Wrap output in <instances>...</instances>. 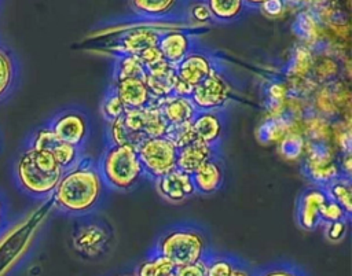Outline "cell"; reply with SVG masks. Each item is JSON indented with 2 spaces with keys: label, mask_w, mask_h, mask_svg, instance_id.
Returning <instances> with one entry per match:
<instances>
[{
  "label": "cell",
  "mask_w": 352,
  "mask_h": 276,
  "mask_svg": "<svg viewBox=\"0 0 352 276\" xmlns=\"http://www.w3.org/2000/svg\"><path fill=\"white\" fill-rule=\"evenodd\" d=\"M107 189L98 163L84 154L76 165L63 172L50 199L59 213L84 217L100 206Z\"/></svg>",
  "instance_id": "obj_1"
},
{
  "label": "cell",
  "mask_w": 352,
  "mask_h": 276,
  "mask_svg": "<svg viewBox=\"0 0 352 276\" xmlns=\"http://www.w3.org/2000/svg\"><path fill=\"white\" fill-rule=\"evenodd\" d=\"M65 169L52 154L23 147L15 157L12 177L16 188L29 198L48 199L59 183Z\"/></svg>",
  "instance_id": "obj_2"
},
{
  "label": "cell",
  "mask_w": 352,
  "mask_h": 276,
  "mask_svg": "<svg viewBox=\"0 0 352 276\" xmlns=\"http://www.w3.org/2000/svg\"><path fill=\"white\" fill-rule=\"evenodd\" d=\"M153 250L166 257L175 266L197 262L206 258L209 242L205 231L194 224H176L169 227L157 239Z\"/></svg>",
  "instance_id": "obj_3"
},
{
  "label": "cell",
  "mask_w": 352,
  "mask_h": 276,
  "mask_svg": "<svg viewBox=\"0 0 352 276\" xmlns=\"http://www.w3.org/2000/svg\"><path fill=\"white\" fill-rule=\"evenodd\" d=\"M96 163L109 189H132L144 177L136 148L132 146H107Z\"/></svg>",
  "instance_id": "obj_4"
},
{
  "label": "cell",
  "mask_w": 352,
  "mask_h": 276,
  "mask_svg": "<svg viewBox=\"0 0 352 276\" xmlns=\"http://www.w3.org/2000/svg\"><path fill=\"white\" fill-rule=\"evenodd\" d=\"M72 233V244L74 250L87 260L99 258L106 254L113 242V229L106 220L94 217L92 214L78 217Z\"/></svg>",
  "instance_id": "obj_5"
},
{
  "label": "cell",
  "mask_w": 352,
  "mask_h": 276,
  "mask_svg": "<svg viewBox=\"0 0 352 276\" xmlns=\"http://www.w3.org/2000/svg\"><path fill=\"white\" fill-rule=\"evenodd\" d=\"M40 220L34 218L33 222L28 218L21 220L15 227H8L0 236V276L10 273L29 250L40 227Z\"/></svg>",
  "instance_id": "obj_6"
},
{
  "label": "cell",
  "mask_w": 352,
  "mask_h": 276,
  "mask_svg": "<svg viewBox=\"0 0 352 276\" xmlns=\"http://www.w3.org/2000/svg\"><path fill=\"white\" fill-rule=\"evenodd\" d=\"M136 152L143 166L144 177L157 180L176 169L177 148L165 136L146 137L136 147Z\"/></svg>",
  "instance_id": "obj_7"
},
{
  "label": "cell",
  "mask_w": 352,
  "mask_h": 276,
  "mask_svg": "<svg viewBox=\"0 0 352 276\" xmlns=\"http://www.w3.org/2000/svg\"><path fill=\"white\" fill-rule=\"evenodd\" d=\"M45 125L60 141L81 150H84L91 133V122L88 115L76 107L58 111L47 121Z\"/></svg>",
  "instance_id": "obj_8"
},
{
  "label": "cell",
  "mask_w": 352,
  "mask_h": 276,
  "mask_svg": "<svg viewBox=\"0 0 352 276\" xmlns=\"http://www.w3.org/2000/svg\"><path fill=\"white\" fill-rule=\"evenodd\" d=\"M232 97L231 80L219 67L206 80L198 84L190 99L197 110H224Z\"/></svg>",
  "instance_id": "obj_9"
},
{
  "label": "cell",
  "mask_w": 352,
  "mask_h": 276,
  "mask_svg": "<svg viewBox=\"0 0 352 276\" xmlns=\"http://www.w3.org/2000/svg\"><path fill=\"white\" fill-rule=\"evenodd\" d=\"M219 67L220 63L214 59V56H212L208 51L197 47L180 63L175 66V73L179 80L194 89Z\"/></svg>",
  "instance_id": "obj_10"
},
{
  "label": "cell",
  "mask_w": 352,
  "mask_h": 276,
  "mask_svg": "<svg viewBox=\"0 0 352 276\" xmlns=\"http://www.w3.org/2000/svg\"><path fill=\"white\" fill-rule=\"evenodd\" d=\"M226 110H197L191 125L198 140L219 148L226 132Z\"/></svg>",
  "instance_id": "obj_11"
},
{
  "label": "cell",
  "mask_w": 352,
  "mask_h": 276,
  "mask_svg": "<svg viewBox=\"0 0 352 276\" xmlns=\"http://www.w3.org/2000/svg\"><path fill=\"white\" fill-rule=\"evenodd\" d=\"M154 184L160 196L170 203H182L197 194L191 174L177 168L154 180Z\"/></svg>",
  "instance_id": "obj_12"
},
{
  "label": "cell",
  "mask_w": 352,
  "mask_h": 276,
  "mask_svg": "<svg viewBox=\"0 0 352 276\" xmlns=\"http://www.w3.org/2000/svg\"><path fill=\"white\" fill-rule=\"evenodd\" d=\"M197 47L192 34L186 30H165L158 40V48L164 59L172 66L180 63Z\"/></svg>",
  "instance_id": "obj_13"
},
{
  "label": "cell",
  "mask_w": 352,
  "mask_h": 276,
  "mask_svg": "<svg viewBox=\"0 0 352 276\" xmlns=\"http://www.w3.org/2000/svg\"><path fill=\"white\" fill-rule=\"evenodd\" d=\"M327 199V195L320 187L307 188L297 202V222L301 228L312 231L320 225V206Z\"/></svg>",
  "instance_id": "obj_14"
},
{
  "label": "cell",
  "mask_w": 352,
  "mask_h": 276,
  "mask_svg": "<svg viewBox=\"0 0 352 276\" xmlns=\"http://www.w3.org/2000/svg\"><path fill=\"white\" fill-rule=\"evenodd\" d=\"M191 179L195 187V192L202 195H210L219 191L224 183V165L220 159V155L204 162L194 173Z\"/></svg>",
  "instance_id": "obj_15"
},
{
  "label": "cell",
  "mask_w": 352,
  "mask_h": 276,
  "mask_svg": "<svg viewBox=\"0 0 352 276\" xmlns=\"http://www.w3.org/2000/svg\"><path fill=\"white\" fill-rule=\"evenodd\" d=\"M173 81H175V66L164 60L158 66L146 70L144 82L151 95V103L157 104L160 100L173 95Z\"/></svg>",
  "instance_id": "obj_16"
},
{
  "label": "cell",
  "mask_w": 352,
  "mask_h": 276,
  "mask_svg": "<svg viewBox=\"0 0 352 276\" xmlns=\"http://www.w3.org/2000/svg\"><path fill=\"white\" fill-rule=\"evenodd\" d=\"M111 87L117 92L125 108H143L153 100L144 78L117 80L113 81Z\"/></svg>",
  "instance_id": "obj_17"
},
{
  "label": "cell",
  "mask_w": 352,
  "mask_h": 276,
  "mask_svg": "<svg viewBox=\"0 0 352 276\" xmlns=\"http://www.w3.org/2000/svg\"><path fill=\"white\" fill-rule=\"evenodd\" d=\"M214 155H220V148L210 147L201 140L195 139L187 146L177 150V162L176 168L186 172L194 173L204 162L213 158Z\"/></svg>",
  "instance_id": "obj_18"
},
{
  "label": "cell",
  "mask_w": 352,
  "mask_h": 276,
  "mask_svg": "<svg viewBox=\"0 0 352 276\" xmlns=\"http://www.w3.org/2000/svg\"><path fill=\"white\" fill-rule=\"evenodd\" d=\"M162 32L154 29V27H135L131 30H126L120 37L117 49L118 55L128 54V55H139L142 51H144L148 47L158 45V40Z\"/></svg>",
  "instance_id": "obj_19"
},
{
  "label": "cell",
  "mask_w": 352,
  "mask_h": 276,
  "mask_svg": "<svg viewBox=\"0 0 352 276\" xmlns=\"http://www.w3.org/2000/svg\"><path fill=\"white\" fill-rule=\"evenodd\" d=\"M155 106H158L168 125L191 122L197 113V108L188 96L170 95L160 100Z\"/></svg>",
  "instance_id": "obj_20"
},
{
  "label": "cell",
  "mask_w": 352,
  "mask_h": 276,
  "mask_svg": "<svg viewBox=\"0 0 352 276\" xmlns=\"http://www.w3.org/2000/svg\"><path fill=\"white\" fill-rule=\"evenodd\" d=\"M18 80V62L8 47L0 43V102L14 91Z\"/></svg>",
  "instance_id": "obj_21"
},
{
  "label": "cell",
  "mask_w": 352,
  "mask_h": 276,
  "mask_svg": "<svg viewBox=\"0 0 352 276\" xmlns=\"http://www.w3.org/2000/svg\"><path fill=\"white\" fill-rule=\"evenodd\" d=\"M341 74V63L340 60L330 55L329 52H320L318 55H314L312 67H311V78L330 85L336 80H338V76Z\"/></svg>",
  "instance_id": "obj_22"
},
{
  "label": "cell",
  "mask_w": 352,
  "mask_h": 276,
  "mask_svg": "<svg viewBox=\"0 0 352 276\" xmlns=\"http://www.w3.org/2000/svg\"><path fill=\"white\" fill-rule=\"evenodd\" d=\"M179 3L175 0H133L131 3L132 10L148 19H160L172 14L177 8Z\"/></svg>",
  "instance_id": "obj_23"
},
{
  "label": "cell",
  "mask_w": 352,
  "mask_h": 276,
  "mask_svg": "<svg viewBox=\"0 0 352 276\" xmlns=\"http://www.w3.org/2000/svg\"><path fill=\"white\" fill-rule=\"evenodd\" d=\"M176 266L164 255L151 250L138 265L133 276H169L175 273Z\"/></svg>",
  "instance_id": "obj_24"
},
{
  "label": "cell",
  "mask_w": 352,
  "mask_h": 276,
  "mask_svg": "<svg viewBox=\"0 0 352 276\" xmlns=\"http://www.w3.org/2000/svg\"><path fill=\"white\" fill-rule=\"evenodd\" d=\"M106 135H107V146H132L136 148L146 139L143 135L129 130L124 125L121 117H118L111 122H107Z\"/></svg>",
  "instance_id": "obj_25"
},
{
  "label": "cell",
  "mask_w": 352,
  "mask_h": 276,
  "mask_svg": "<svg viewBox=\"0 0 352 276\" xmlns=\"http://www.w3.org/2000/svg\"><path fill=\"white\" fill-rule=\"evenodd\" d=\"M324 192L329 199L338 203L344 211L351 216L352 213V185L351 179L345 176H340L331 183H329L324 188Z\"/></svg>",
  "instance_id": "obj_26"
},
{
  "label": "cell",
  "mask_w": 352,
  "mask_h": 276,
  "mask_svg": "<svg viewBox=\"0 0 352 276\" xmlns=\"http://www.w3.org/2000/svg\"><path fill=\"white\" fill-rule=\"evenodd\" d=\"M146 70L142 65L139 56L122 54L118 55L114 63L113 81L124 78H144Z\"/></svg>",
  "instance_id": "obj_27"
},
{
  "label": "cell",
  "mask_w": 352,
  "mask_h": 276,
  "mask_svg": "<svg viewBox=\"0 0 352 276\" xmlns=\"http://www.w3.org/2000/svg\"><path fill=\"white\" fill-rule=\"evenodd\" d=\"M314 54L307 45H298L294 48L286 74L292 78H307L311 73Z\"/></svg>",
  "instance_id": "obj_28"
},
{
  "label": "cell",
  "mask_w": 352,
  "mask_h": 276,
  "mask_svg": "<svg viewBox=\"0 0 352 276\" xmlns=\"http://www.w3.org/2000/svg\"><path fill=\"white\" fill-rule=\"evenodd\" d=\"M208 7L212 18L224 22L235 19L246 10L245 1L241 0H209Z\"/></svg>",
  "instance_id": "obj_29"
},
{
  "label": "cell",
  "mask_w": 352,
  "mask_h": 276,
  "mask_svg": "<svg viewBox=\"0 0 352 276\" xmlns=\"http://www.w3.org/2000/svg\"><path fill=\"white\" fill-rule=\"evenodd\" d=\"M168 122L165 121L158 106L148 104L144 107V126L143 133L146 137H162L166 133Z\"/></svg>",
  "instance_id": "obj_30"
},
{
  "label": "cell",
  "mask_w": 352,
  "mask_h": 276,
  "mask_svg": "<svg viewBox=\"0 0 352 276\" xmlns=\"http://www.w3.org/2000/svg\"><path fill=\"white\" fill-rule=\"evenodd\" d=\"M238 261L234 255L209 253L206 257V276H230Z\"/></svg>",
  "instance_id": "obj_31"
},
{
  "label": "cell",
  "mask_w": 352,
  "mask_h": 276,
  "mask_svg": "<svg viewBox=\"0 0 352 276\" xmlns=\"http://www.w3.org/2000/svg\"><path fill=\"white\" fill-rule=\"evenodd\" d=\"M289 89L280 81L271 82L265 89V107L271 115H276L283 111Z\"/></svg>",
  "instance_id": "obj_32"
},
{
  "label": "cell",
  "mask_w": 352,
  "mask_h": 276,
  "mask_svg": "<svg viewBox=\"0 0 352 276\" xmlns=\"http://www.w3.org/2000/svg\"><path fill=\"white\" fill-rule=\"evenodd\" d=\"M293 32L304 41H314L318 36V22L311 12L301 11L293 22Z\"/></svg>",
  "instance_id": "obj_33"
},
{
  "label": "cell",
  "mask_w": 352,
  "mask_h": 276,
  "mask_svg": "<svg viewBox=\"0 0 352 276\" xmlns=\"http://www.w3.org/2000/svg\"><path fill=\"white\" fill-rule=\"evenodd\" d=\"M125 106L122 104L121 99L118 97L117 92L114 91L113 87H110L106 92V95L102 99L100 103V114L106 122H111L121 117L125 111Z\"/></svg>",
  "instance_id": "obj_34"
},
{
  "label": "cell",
  "mask_w": 352,
  "mask_h": 276,
  "mask_svg": "<svg viewBox=\"0 0 352 276\" xmlns=\"http://www.w3.org/2000/svg\"><path fill=\"white\" fill-rule=\"evenodd\" d=\"M305 150V140L298 132H289L279 140V152L286 159H297Z\"/></svg>",
  "instance_id": "obj_35"
},
{
  "label": "cell",
  "mask_w": 352,
  "mask_h": 276,
  "mask_svg": "<svg viewBox=\"0 0 352 276\" xmlns=\"http://www.w3.org/2000/svg\"><path fill=\"white\" fill-rule=\"evenodd\" d=\"M165 137L169 139L177 150L187 146L188 143H191L192 140L197 139L191 122H184V124H179V125H169L168 129H166Z\"/></svg>",
  "instance_id": "obj_36"
},
{
  "label": "cell",
  "mask_w": 352,
  "mask_h": 276,
  "mask_svg": "<svg viewBox=\"0 0 352 276\" xmlns=\"http://www.w3.org/2000/svg\"><path fill=\"white\" fill-rule=\"evenodd\" d=\"M319 216H320V225L333 222V221H341V220L349 221L351 218V216H348L338 203H336L329 198L322 203Z\"/></svg>",
  "instance_id": "obj_37"
},
{
  "label": "cell",
  "mask_w": 352,
  "mask_h": 276,
  "mask_svg": "<svg viewBox=\"0 0 352 276\" xmlns=\"http://www.w3.org/2000/svg\"><path fill=\"white\" fill-rule=\"evenodd\" d=\"M316 108L322 115H333L337 113V103L334 93L330 91V85L316 92Z\"/></svg>",
  "instance_id": "obj_38"
},
{
  "label": "cell",
  "mask_w": 352,
  "mask_h": 276,
  "mask_svg": "<svg viewBox=\"0 0 352 276\" xmlns=\"http://www.w3.org/2000/svg\"><path fill=\"white\" fill-rule=\"evenodd\" d=\"M256 276H305V273L292 264H272L257 271Z\"/></svg>",
  "instance_id": "obj_39"
},
{
  "label": "cell",
  "mask_w": 352,
  "mask_h": 276,
  "mask_svg": "<svg viewBox=\"0 0 352 276\" xmlns=\"http://www.w3.org/2000/svg\"><path fill=\"white\" fill-rule=\"evenodd\" d=\"M324 227V235L330 242L338 243L340 240L344 239V236L346 235L348 231V221L346 220H341V221H333V222H327L323 224Z\"/></svg>",
  "instance_id": "obj_40"
},
{
  "label": "cell",
  "mask_w": 352,
  "mask_h": 276,
  "mask_svg": "<svg viewBox=\"0 0 352 276\" xmlns=\"http://www.w3.org/2000/svg\"><path fill=\"white\" fill-rule=\"evenodd\" d=\"M139 59L142 62V65L144 66V70H148V69H153L155 66H158L160 63H162L165 59L158 48V45H154V47H148L146 48L144 51H142L139 55Z\"/></svg>",
  "instance_id": "obj_41"
},
{
  "label": "cell",
  "mask_w": 352,
  "mask_h": 276,
  "mask_svg": "<svg viewBox=\"0 0 352 276\" xmlns=\"http://www.w3.org/2000/svg\"><path fill=\"white\" fill-rule=\"evenodd\" d=\"M173 275L175 276H206V258L192 264L176 266Z\"/></svg>",
  "instance_id": "obj_42"
},
{
  "label": "cell",
  "mask_w": 352,
  "mask_h": 276,
  "mask_svg": "<svg viewBox=\"0 0 352 276\" xmlns=\"http://www.w3.org/2000/svg\"><path fill=\"white\" fill-rule=\"evenodd\" d=\"M188 15L195 23H208L212 19L208 3H192L188 5Z\"/></svg>",
  "instance_id": "obj_43"
},
{
  "label": "cell",
  "mask_w": 352,
  "mask_h": 276,
  "mask_svg": "<svg viewBox=\"0 0 352 276\" xmlns=\"http://www.w3.org/2000/svg\"><path fill=\"white\" fill-rule=\"evenodd\" d=\"M261 11L270 16H279L285 11V3L282 0H267L261 1L260 5Z\"/></svg>",
  "instance_id": "obj_44"
},
{
  "label": "cell",
  "mask_w": 352,
  "mask_h": 276,
  "mask_svg": "<svg viewBox=\"0 0 352 276\" xmlns=\"http://www.w3.org/2000/svg\"><path fill=\"white\" fill-rule=\"evenodd\" d=\"M10 227V218H8V202L6 195L0 191V236L6 232V229Z\"/></svg>",
  "instance_id": "obj_45"
},
{
  "label": "cell",
  "mask_w": 352,
  "mask_h": 276,
  "mask_svg": "<svg viewBox=\"0 0 352 276\" xmlns=\"http://www.w3.org/2000/svg\"><path fill=\"white\" fill-rule=\"evenodd\" d=\"M230 276H256V272L252 271L250 266L245 265V264L239 260Z\"/></svg>",
  "instance_id": "obj_46"
},
{
  "label": "cell",
  "mask_w": 352,
  "mask_h": 276,
  "mask_svg": "<svg viewBox=\"0 0 352 276\" xmlns=\"http://www.w3.org/2000/svg\"><path fill=\"white\" fill-rule=\"evenodd\" d=\"M117 276H133V275H117Z\"/></svg>",
  "instance_id": "obj_47"
},
{
  "label": "cell",
  "mask_w": 352,
  "mask_h": 276,
  "mask_svg": "<svg viewBox=\"0 0 352 276\" xmlns=\"http://www.w3.org/2000/svg\"><path fill=\"white\" fill-rule=\"evenodd\" d=\"M0 148H1V135H0Z\"/></svg>",
  "instance_id": "obj_48"
},
{
  "label": "cell",
  "mask_w": 352,
  "mask_h": 276,
  "mask_svg": "<svg viewBox=\"0 0 352 276\" xmlns=\"http://www.w3.org/2000/svg\"><path fill=\"white\" fill-rule=\"evenodd\" d=\"M169 276H175V275H173V273H172V275H169Z\"/></svg>",
  "instance_id": "obj_49"
}]
</instances>
